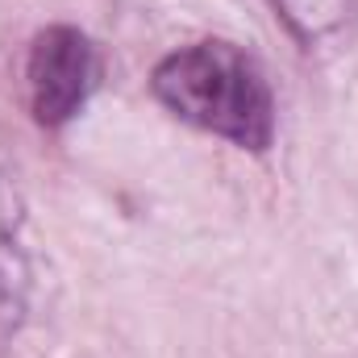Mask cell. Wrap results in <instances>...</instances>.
<instances>
[{"instance_id": "277c9868", "label": "cell", "mask_w": 358, "mask_h": 358, "mask_svg": "<svg viewBox=\"0 0 358 358\" xmlns=\"http://www.w3.org/2000/svg\"><path fill=\"white\" fill-rule=\"evenodd\" d=\"M300 42H321L358 21V0H271Z\"/></svg>"}, {"instance_id": "6da1fadb", "label": "cell", "mask_w": 358, "mask_h": 358, "mask_svg": "<svg viewBox=\"0 0 358 358\" xmlns=\"http://www.w3.org/2000/svg\"><path fill=\"white\" fill-rule=\"evenodd\" d=\"M150 88L179 121L217 134L242 150H267L275 138V96L263 67L234 42H192L167 55Z\"/></svg>"}, {"instance_id": "3957f363", "label": "cell", "mask_w": 358, "mask_h": 358, "mask_svg": "<svg viewBox=\"0 0 358 358\" xmlns=\"http://www.w3.org/2000/svg\"><path fill=\"white\" fill-rule=\"evenodd\" d=\"M25 296H29V271H25V259L13 238L8 204L0 196V355L25 321Z\"/></svg>"}, {"instance_id": "7a4b0ae2", "label": "cell", "mask_w": 358, "mask_h": 358, "mask_svg": "<svg viewBox=\"0 0 358 358\" xmlns=\"http://www.w3.org/2000/svg\"><path fill=\"white\" fill-rule=\"evenodd\" d=\"M100 63H96V46L88 34H80L76 25H50L34 38L29 46V108L38 117V125L59 129L67 125L96 88Z\"/></svg>"}]
</instances>
